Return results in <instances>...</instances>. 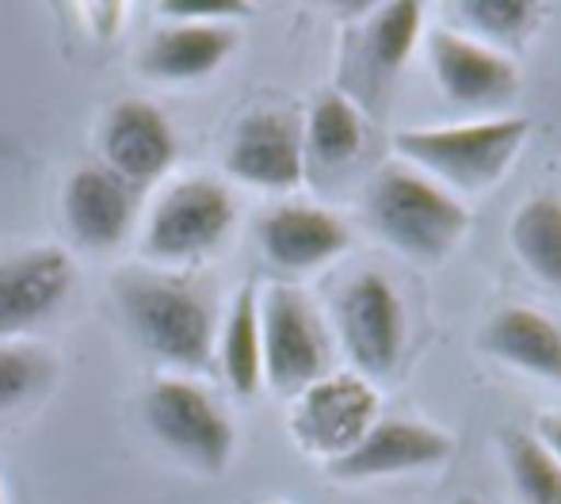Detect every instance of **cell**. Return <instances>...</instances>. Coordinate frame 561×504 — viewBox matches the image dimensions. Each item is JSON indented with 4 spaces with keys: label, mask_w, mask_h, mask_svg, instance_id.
Masks as SVG:
<instances>
[{
    "label": "cell",
    "mask_w": 561,
    "mask_h": 504,
    "mask_svg": "<svg viewBox=\"0 0 561 504\" xmlns=\"http://www.w3.org/2000/svg\"><path fill=\"white\" fill-rule=\"evenodd\" d=\"M539 439L542 447H547L550 455H554V462L561 467V416H542L539 421Z\"/></svg>",
    "instance_id": "26"
},
{
    "label": "cell",
    "mask_w": 561,
    "mask_h": 504,
    "mask_svg": "<svg viewBox=\"0 0 561 504\" xmlns=\"http://www.w3.org/2000/svg\"><path fill=\"white\" fill-rule=\"evenodd\" d=\"M77 287V267L66 249L38 245L0 260V341L50 321Z\"/></svg>",
    "instance_id": "9"
},
{
    "label": "cell",
    "mask_w": 561,
    "mask_h": 504,
    "mask_svg": "<svg viewBox=\"0 0 561 504\" xmlns=\"http://www.w3.org/2000/svg\"><path fill=\"white\" fill-rule=\"evenodd\" d=\"M233 46L237 31L226 23H172L149 35L138 54V69L149 81H199L222 66Z\"/></svg>",
    "instance_id": "16"
},
{
    "label": "cell",
    "mask_w": 561,
    "mask_h": 504,
    "mask_svg": "<svg viewBox=\"0 0 561 504\" xmlns=\"http://www.w3.org/2000/svg\"><path fill=\"white\" fill-rule=\"evenodd\" d=\"M462 15L478 31H485V35L516 38V35H524V31L531 27L535 15H539V8L527 4V0H466Z\"/></svg>",
    "instance_id": "24"
},
{
    "label": "cell",
    "mask_w": 561,
    "mask_h": 504,
    "mask_svg": "<svg viewBox=\"0 0 561 504\" xmlns=\"http://www.w3.org/2000/svg\"><path fill=\"white\" fill-rule=\"evenodd\" d=\"M226 172L252 187L287 192L306 176L302 123L287 112H252L233 126L226 146Z\"/></svg>",
    "instance_id": "10"
},
{
    "label": "cell",
    "mask_w": 561,
    "mask_h": 504,
    "mask_svg": "<svg viewBox=\"0 0 561 504\" xmlns=\"http://www.w3.org/2000/svg\"><path fill=\"white\" fill-rule=\"evenodd\" d=\"M424 8L416 0H393V4L378 8V15L367 27V58L378 77H393L409 61L421 35Z\"/></svg>",
    "instance_id": "22"
},
{
    "label": "cell",
    "mask_w": 561,
    "mask_h": 504,
    "mask_svg": "<svg viewBox=\"0 0 561 504\" xmlns=\"http://www.w3.org/2000/svg\"><path fill=\"white\" fill-rule=\"evenodd\" d=\"M233 195L210 176L169 184L149 207L141 230V256L153 264H192L215 252L233 230Z\"/></svg>",
    "instance_id": "4"
},
{
    "label": "cell",
    "mask_w": 561,
    "mask_h": 504,
    "mask_svg": "<svg viewBox=\"0 0 561 504\" xmlns=\"http://www.w3.org/2000/svg\"><path fill=\"white\" fill-rule=\"evenodd\" d=\"M531 134V119H481L462 126H432V130H398L393 149L409 164H421L436 180H447L458 192H485L512 169L519 146Z\"/></svg>",
    "instance_id": "3"
},
{
    "label": "cell",
    "mask_w": 561,
    "mask_h": 504,
    "mask_svg": "<svg viewBox=\"0 0 561 504\" xmlns=\"http://www.w3.org/2000/svg\"><path fill=\"white\" fill-rule=\"evenodd\" d=\"M161 12L176 23H222L226 15H244L249 4L241 0H164Z\"/></svg>",
    "instance_id": "25"
},
{
    "label": "cell",
    "mask_w": 561,
    "mask_h": 504,
    "mask_svg": "<svg viewBox=\"0 0 561 504\" xmlns=\"http://www.w3.org/2000/svg\"><path fill=\"white\" fill-rule=\"evenodd\" d=\"M378 424V390L363 375H329L298 393L290 432L298 447L321 459L347 455Z\"/></svg>",
    "instance_id": "7"
},
{
    "label": "cell",
    "mask_w": 561,
    "mask_h": 504,
    "mask_svg": "<svg viewBox=\"0 0 561 504\" xmlns=\"http://www.w3.org/2000/svg\"><path fill=\"white\" fill-rule=\"evenodd\" d=\"M0 504H4V493H0Z\"/></svg>",
    "instance_id": "28"
},
{
    "label": "cell",
    "mask_w": 561,
    "mask_h": 504,
    "mask_svg": "<svg viewBox=\"0 0 561 504\" xmlns=\"http://www.w3.org/2000/svg\"><path fill=\"white\" fill-rule=\"evenodd\" d=\"M504 451H508L516 490L524 493L527 504H561V467L539 439L527 432H512Z\"/></svg>",
    "instance_id": "23"
},
{
    "label": "cell",
    "mask_w": 561,
    "mask_h": 504,
    "mask_svg": "<svg viewBox=\"0 0 561 504\" xmlns=\"http://www.w3.org/2000/svg\"><path fill=\"white\" fill-rule=\"evenodd\" d=\"M141 413H146L149 432L184 462L207 474H222L229 467L233 424L203 386L187 378H161L141 401Z\"/></svg>",
    "instance_id": "5"
},
{
    "label": "cell",
    "mask_w": 561,
    "mask_h": 504,
    "mask_svg": "<svg viewBox=\"0 0 561 504\" xmlns=\"http://www.w3.org/2000/svg\"><path fill=\"white\" fill-rule=\"evenodd\" d=\"M264 256L283 272H313L347 249V226L336 215L306 203H283L256 226Z\"/></svg>",
    "instance_id": "14"
},
{
    "label": "cell",
    "mask_w": 561,
    "mask_h": 504,
    "mask_svg": "<svg viewBox=\"0 0 561 504\" xmlns=\"http://www.w3.org/2000/svg\"><path fill=\"white\" fill-rule=\"evenodd\" d=\"M450 459V436L421 421H378L347 455L329 462V478L340 482H370L409 470L436 467Z\"/></svg>",
    "instance_id": "13"
},
{
    "label": "cell",
    "mask_w": 561,
    "mask_h": 504,
    "mask_svg": "<svg viewBox=\"0 0 561 504\" xmlns=\"http://www.w3.org/2000/svg\"><path fill=\"white\" fill-rule=\"evenodd\" d=\"M455 504H485V501H478V497H458Z\"/></svg>",
    "instance_id": "27"
},
{
    "label": "cell",
    "mask_w": 561,
    "mask_h": 504,
    "mask_svg": "<svg viewBox=\"0 0 561 504\" xmlns=\"http://www.w3.org/2000/svg\"><path fill=\"white\" fill-rule=\"evenodd\" d=\"M100 153L123 184H149L176 161V134L149 100H118L100 126Z\"/></svg>",
    "instance_id": "11"
},
{
    "label": "cell",
    "mask_w": 561,
    "mask_h": 504,
    "mask_svg": "<svg viewBox=\"0 0 561 504\" xmlns=\"http://www.w3.org/2000/svg\"><path fill=\"white\" fill-rule=\"evenodd\" d=\"M115 302L138 344L161 364L203 371L215 352V310L176 275L126 272L112 279Z\"/></svg>",
    "instance_id": "1"
},
{
    "label": "cell",
    "mask_w": 561,
    "mask_h": 504,
    "mask_svg": "<svg viewBox=\"0 0 561 504\" xmlns=\"http://www.w3.org/2000/svg\"><path fill=\"white\" fill-rule=\"evenodd\" d=\"M481 348L527 375L561 386V329L531 306H508L481 329Z\"/></svg>",
    "instance_id": "17"
},
{
    "label": "cell",
    "mask_w": 561,
    "mask_h": 504,
    "mask_svg": "<svg viewBox=\"0 0 561 504\" xmlns=\"http://www.w3.org/2000/svg\"><path fill=\"white\" fill-rule=\"evenodd\" d=\"M367 215L393 249L424 264L444 260L470 226V210L444 184L405 164L378 172L367 195Z\"/></svg>",
    "instance_id": "2"
},
{
    "label": "cell",
    "mask_w": 561,
    "mask_h": 504,
    "mask_svg": "<svg viewBox=\"0 0 561 504\" xmlns=\"http://www.w3.org/2000/svg\"><path fill=\"white\" fill-rule=\"evenodd\" d=\"M512 249L524 267L547 287L561 290V199L550 192L531 195L512 218Z\"/></svg>",
    "instance_id": "18"
},
{
    "label": "cell",
    "mask_w": 561,
    "mask_h": 504,
    "mask_svg": "<svg viewBox=\"0 0 561 504\" xmlns=\"http://www.w3.org/2000/svg\"><path fill=\"white\" fill-rule=\"evenodd\" d=\"M260 359L264 382L275 393H302L325 378V329L302 290L272 287L260 298Z\"/></svg>",
    "instance_id": "6"
},
{
    "label": "cell",
    "mask_w": 561,
    "mask_h": 504,
    "mask_svg": "<svg viewBox=\"0 0 561 504\" xmlns=\"http://www.w3.org/2000/svg\"><path fill=\"white\" fill-rule=\"evenodd\" d=\"M340 341L363 375L386 378L405 352V306L386 275L363 272L340 290Z\"/></svg>",
    "instance_id": "8"
},
{
    "label": "cell",
    "mask_w": 561,
    "mask_h": 504,
    "mask_svg": "<svg viewBox=\"0 0 561 504\" xmlns=\"http://www.w3.org/2000/svg\"><path fill=\"white\" fill-rule=\"evenodd\" d=\"M302 149H306V164L344 169L363 149L359 112H355L340 92H321V96L313 100L310 123L302 126Z\"/></svg>",
    "instance_id": "20"
},
{
    "label": "cell",
    "mask_w": 561,
    "mask_h": 504,
    "mask_svg": "<svg viewBox=\"0 0 561 504\" xmlns=\"http://www.w3.org/2000/svg\"><path fill=\"white\" fill-rule=\"evenodd\" d=\"M222 375L237 398H252L264 386L260 359V295L252 283L237 290L222 329Z\"/></svg>",
    "instance_id": "19"
},
{
    "label": "cell",
    "mask_w": 561,
    "mask_h": 504,
    "mask_svg": "<svg viewBox=\"0 0 561 504\" xmlns=\"http://www.w3.org/2000/svg\"><path fill=\"white\" fill-rule=\"evenodd\" d=\"M66 226L84 249H115L130 233L134 222V195L107 169H77L61 192Z\"/></svg>",
    "instance_id": "15"
},
{
    "label": "cell",
    "mask_w": 561,
    "mask_h": 504,
    "mask_svg": "<svg viewBox=\"0 0 561 504\" xmlns=\"http://www.w3.org/2000/svg\"><path fill=\"white\" fill-rule=\"evenodd\" d=\"M58 378V356L46 344L0 341V416L38 401Z\"/></svg>",
    "instance_id": "21"
},
{
    "label": "cell",
    "mask_w": 561,
    "mask_h": 504,
    "mask_svg": "<svg viewBox=\"0 0 561 504\" xmlns=\"http://www.w3.org/2000/svg\"><path fill=\"white\" fill-rule=\"evenodd\" d=\"M428 58L444 96L455 100L458 107H496L516 96L519 89L516 61L493 46L473 43V38L432 31Z\"/></svg>",
    "instance_id": "12"
}]
</instances>
